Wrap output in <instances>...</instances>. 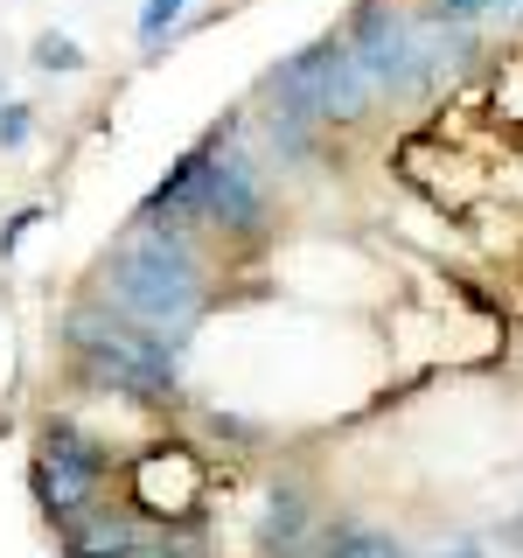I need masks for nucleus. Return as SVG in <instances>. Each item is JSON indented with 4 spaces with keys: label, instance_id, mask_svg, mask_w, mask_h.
<instances>
[{
    "label": "nucleus",
    "instance_id": "obj_14",
    "mask_svg": "<svg viewBox=\"0 0 523 558\" xmlns=\"http://www.w3.org/2000/svg\"><path fill=\"white\" fill-rule=\"evenodd\" d=\"M119 558H203V545H188V537H174V531H139Z\"/></svg>",
    "mask_w": 523,
    "mask_h": 558
},
{
    "label": "nucleus",
    "instance_id": "obj_1",
    "mask_svg": "<svg viewBox=\"0 0 523 558\" xmlns=\"http://www.w3.org/2000/svg\"><path fill=\"white\" fill-rule=\"evenodd\" d=\"M133 217L174 223V231L217 244H266L279 231V196L272 161L252 147V119H217L188 154H174Z\"/></svg>",
    "mask_w": 523,
    "mask_h": 558
},
{
    "label": "nucleus",
    "instance_id": "obj_10",
    "mask_svg": "<svg viewBox=\"0 0 523 558\" xmlns=\"http://www.w3.org/2000/svg\"><path fill=\"white\" fill-rule=\"evenodd\" d=\"M188 22H196V0H139V14H133L139 57H168V49L188 35Z\"/></svg>",
    "mask_w": 523,
    "mask_h": 558
},
{
    "label": "nucleus",
    "instance_id": "obj_2",
    "mask_svg": "<svg viewBox=\"0 0 523 558\" xmlns=\"http://www.w3.org/2000/svg\"><path fill=\"white\" fill-rule=\"evenodd\" d=\"M92 293L112 301L119 314L161 328L168 342H182L203 328V314L217 307V279H209V258H203V238L174 231V223H154V217H126V231L98 252L92 266Z\"/></svg>",
    "mask_w": 523,
    "mask_h": 558
},
{
    "label": "nucleus",
    "instance_id": "obj_15",
    "mask_svg": "<svg viewBox=\"0 0 523 558\" xmlns=\"http://www.w3.org/2000/svg\"><path fill=\"white\" fill-rule=\"evenodd\" d=\"M426 14H447V22H488V14H510L523 0H418Z\"/></svg>",
    "mask_w": 523,
    "mask_h": 558
},
{
    "label": "nucleus",
    "instance_id": "obj_5",
    "mask_svg": "<svg viewBox=\"0 0 523 558\" xmlns=\"http://www.w3.org/2000/svg\"><path fill=\"white\" fill-rule=\"evenodd\" d=\"M258 112H287V119H307V126L336 133V126H363V119L377 112V92L356 70V57H349V43L328 28V35H314V43L287 49L279 63H266V77H258Z\"/></svg>",
    "mask_w": 523,
    "mask_h": 558
},
{
    "label": "nucleus",
    "instance_id": "obj_13",
    "mask_svg": "<svg viewBox=\"0 0 523 558\" xmlns=\"http://www.w3.org/2000/svg\"><path fill=\"white\" fill-rule=\"evenodd\" d=\"M35 140V105L28 98H0V154H22Z\"/></svg>",
    "mask_w": 523,
    "mask_h": 558
},
{
    "label": "nucleus",
    "instance_id": "obj_8",
    "mask_svg": "<svg viewBox=\"0 0 523 558\" xmlns=\"http://www.w3.org/2000/svg\"><path fill=\"white\" fill-rule=\"evenodd\" d=\"M139 531H147V523L133 517V502L92 496L84 510H70V517L57 523V545H63V558H119Z\"/></svg>",
    "mask_w": 523,
    "mask_h": 558
},
{
    "label": "nucleus",
    "instance_id": "obj_9",
    "mask_svg": "<svg viewBox=\"0 0 523 558\" xmlns=\"http://www.w3.org/2000/svg\"><path fill=\"white\" fill-rule=\"evenodd\" d=\"M314 537V502L301 482H272L266 502H258V551L266 558H301Z\"/></svg>",
    "mask_w": 523,
    "mask_h": 558
},
{
    "label": "nucleus",
    "instance_id": "obj_3",
    "mask_svg": "<svg viewBox=\"0 0 523 558\" xmlns=\"http://www.w3.org/2000/svg\"><path fill=\"white\" fill-rule=\"evenodd\" d=\"M349 43L356 70L370 77L377 105H426L440 98L475 57V22H447L426 14L418 0H349V14L336 22Z\"/></svg>",
    "mask_w": 523,
    "mask_h": 558
},
{
    "label": "nucleus",
    "instance_id": "obj_7",
    "mask_svg": "<svg viewBox=\"0 0 523 558\" xmlns=\"http://www.w3.org/2000/svg\"><path fill=\"white\" fill-rule=\"evenodd\" d=\"M133 510L168 523V531L196 517L203 510V461H196V447L161 440V447L133 453Z\"/></svg>",
    "mask_w": 523,
    "mask_h": 558
},
{
    "label": "nucleus",
    "instance_id": "obj_17",
    "mask_svg": "<svg viewBox=\"0 0 523 558\" xmlns=\"http://www.w3.org/2000/svg\"><path fill=\"white\" fill-rule=\"evenodd\" d=\"M0 98H8V92H0Z\"/></svg>",
    "mask_w": 523,
    "mask_h": 558
},
{
    "label": "nucleus",
    "instance_id": "obj_11",
    "mask_svg": "<svg viewBox=\"0 0 523 558\" xmlns=\"http://www.w3.org/2000/svg\"><path fill=\"white\" fill-rule=\"evenodd\" d=\"M307 551L314 558H391V531H377V523H363V517H336L321 537H307Z\"/></svg>",
    "mask_w": 523,
    "mask_h": 558
},
{
    "label": "nucleus",
    "instance_id": "obj_16",
    "mask_svg": "<svg viewBox=\"0 0 523 558\" xmlns=\"http://www.w3.org/2000/svg\"><path fill=\"white\" fill-rule=\"evenodd\" d=\"M42 217H49V209H42V203H28V209H14V217H8V223H0V258H14V252H22V238H28V231H35V223H42Z\"/></svg>",
    "mask_w": 523,
    "mask_h": 558
},
{
    "label": "nucleus",
    "instance_id": "obj_12",
    "mask_svg": "<svg viewBox=\"0 0 523 558\" xmlns=\"http://www.w3.org/2000/svg\"><path fill=\"white\" fill-rule=\"evenodd\" d=\"M28 63L42 70V77H84V70H92V57H84V43L70 28H35Z\"/></svg>",
    "mask_w": 523,
    "mask_h": 558
},
{
    "label": "nucleus",
    "instance_id": "obj_6",
    "mask_svg": "<svg viewBox=\"0 0 523 558\" xmlns=\"http://www.w3.org/2000/svg\"><path fill=\"white\" fill-rule=\"evenodd\" d=\"M112 461H119V453L105 447L98 433H84L77 418H42V433H35V461H28V488H35V502H42V517L63 523L70 510H84L92 496H105Z\"/></svg>",
    "mask_w": 523,
    "mask_h": 558
},
{
    "label": "nucleus",
    "instance_id": "obj_4",
    "mask_svg": "<svg viewBox=\"0 0 523 558\" xmlns=\"http://www.w3.org/2000/svg\"><path fill=\"white\" fill-rule=\"evenodd\" d=\"M57 349H63L70 377H77L84 391L133 398V405H174V398H182V342H168L161 328L119 314L112 301H98L92 287H84L77 301H63Z\"/></svg>",
    "mask_w": 523,
    "mask_h": 558
}]
</instances>
